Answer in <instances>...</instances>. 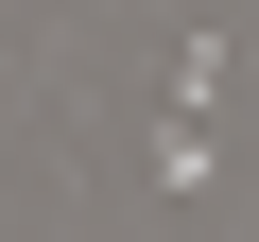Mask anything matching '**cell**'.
<instances>
[{"mask_svg": "<svg viewBox=\"0 0 259 242\" xmlns=\"http://www.w3.org/2000/svg\"><path fill=\"white\" fill-rule=\"evenodd\" d=\"M139 190H156V208H207V190H225V121H173V104H156V121H139Z\"/></svg>", "mask_w": 259, "mask_h": 242, "instance_id": "cell-1", "label": "cell"}]
</instances>
